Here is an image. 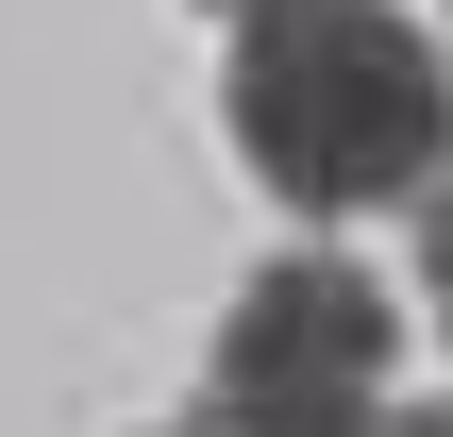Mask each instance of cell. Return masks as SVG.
<instances>
[{
    "label": "cell",
    "instance_id": "1",
    "mask_svg": "<svg viewBox=\"0 0 453 437\" xmlns=\"http://www.w3.org/2000/svg\"><path fill=\"white\" fill-rule=\"evenodd\" d=\"M219 101H235L252 185L303 202V219L437 202L453 185V67H437V34L403 0H286V17H252Z\"/></svg>",
    "mask_w": 453,
    "mask_h": 437
},
{
    "label": "cell",
    "instance_id": "2",
    "mask_svg": "<svg viewBox=\"0 0 453 437\" xmlns=\"http://www.w3.org/2000/svg\"><path fill=\"white\" fill-rule=\"evenodd\" d=\"M403 371V320L353 253H269L235 303H219V354H202V437H403L387 404Z\"/></svg>",
    "mask_w": 453,
    "mask_h": 437
},
{
    "label": "cell",
    "instance_id": "3",
    "mask_svg": "<svg viewBox=\"0 0 453 437\" xmlns=\"http://www.w3.org/2000/svg\"><path fill=\"white\" fill-rule=\"evenodd\" d=\"M420 303H437V320H453V185H437V202H420Z\"/></svg>",
    "mask_w": 453,
    "mask_h": 437
},
{
    "label": "cell",
    "instance_id": "4",
    "mask_svg": "<svg viewBox=\"0 0 453 437\" xmlns=\"http://www.w3.org/2000/svg\"><path fill=\"white\" fill-rule=\"evenodd\" d=\"M403 437H453V404H403Z\"/></svg>",
    "mask_w": 453,
    "mask_h": 437
},
{
    "label": "cell",
    "instance_id": "5",
    "mask_svg": "<svg viewBox=\"0 0 453 437\" xmlns=\"http://www.w3.org/2000/svg\"><path fill=\"white\" fill-rule=\"evenodd\" d=\"M219 17H235V34H252V17H286V0H219Z\"/></svg>",
    "mask_w": 453,
    "mask_h": 437
}]
</instances>
